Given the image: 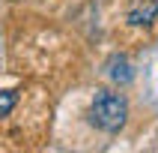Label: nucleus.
<instances>
[{
	"label": "nucleus",
	"instance_id": "obj_4",
	"mask_svg": "<svg viewBox=\"0 0 158 153\" xmlns=\"http://www.w3.org/2000/svg\"><path fill=\"white\" fill-rule=\"evenodd\" d=\"M15 105V93L12 90H0V117H6Z\"/></svg>",
	"mask_w": 158,
	"mask_h": 153
},
{
	"label": "nucleus",
	"instance_id": "obj_3",
	"mask_svg": "<svg viewBox=\"0 0 158 153\" xmlns=\"http://www.w3.org/2000/svg\"><path fill=\"white\" fill-rule=\"evenodd\" d=\"M107 75L116 81V84H128V81L134 78V72H131V63H128V57H110L107 60Z\"/></svg>",
	"mask_w": 158,
	"mask_h": 153
},
{
	"label": "nucleus",
	"instance_id": "obj_1",
	"mask_svg": "<svg viewBox=\"0 0 158 153\" xmlns=\"http://www.w3.org/2000/svg\"><path fill=\"white\" fill-rule=\"evenodd\" d=\"M89 117L98 129L119 132L125 126V117H128V102L114 90H98L93 96V105H89Z\"/></svg>",
	"mask_w": 158,
	"mask_h": 153
},
{
	"label": "nucleus",
	"instance_id": "obj_2",
	"mask_svg": "<svg viewBox=\"0 0 158 153\" xmlns=\"http://www.w3.org/2000/svg\"><path fill=\"white\" fill-rule=\"evenodd\" d=\"M155 18H158V0H143L137 9L128 12V21H131L134 27H149Z\"/></svg>",
	"mask_w": 158,
	"mask_h": 153
}]
</instances>
